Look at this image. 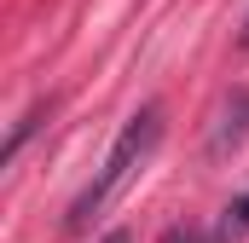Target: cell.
<instances>
[{"label": "cell", "instance_id": "cell-3", "mask_svg": "<svg viewBox=\"0 0 249 243\" xmlns=\"http://www.w3.org/2000/svg\"><path fill=\"white\" fill-rule=\"evenodd\" d=\"M244 238H249V191L226 203V214H220V226H214V243H244Z\"/></svg>", "mask_w": 249, "mask_h": 243}, {"label": "cell", "instance_id": "cell-4", "mask_svg": "<svg viewBox=\"0 0 249 243\" xmlns=\"http://www.w3.org/2000/svg\"><path fill=\"white\" fill-rule=\"evenodd\" d=\"M162 243H197V238H191L186 226H174V232H168V238H162Z\"/></svg>", "mask_w": 249, "mask_h": 243}, {"label": "cell", "instance_id": "cell-1", "mask_svg": "<svg viewBox=\"0 0 249 243\" xmlns=\"http://www.w3.org/2000/svg\"><path fill=\"white\" fill-rule=\"evenodd\" d=\"M157 139H162V110H157V104L133 110V116H127V127L116 133V145L105 151L99 174L75 191V203H70L64 226H70V232H87V226H93V214H99V208H105V203H110V197H116V191H122V185L139 174V162L157 151Z\"/></svg>", "mask_w": 249, "mask_h": 243}, {"label": "cell", "instance_id": "cell-6", "mask_svg": "<svg viewBox=\"0 0 249 243\" xmlns=\"http://www.w3.org/2000/svg\"><path fill=\"white\" fill-rule=\"evenodd\" d=\"M244 47H249V23H244Z\"/></svg>", "mask_w": 249, "mask_h": 243}, {"label": "cell", "instance_id": "cell-2", "mask_svg": "<svg viewBox=\"0 0 249 243\" xmlns=\"http://www.w3.org/2000/svg\"><path fill=\"white\" fill-rule=\"evenodd\" d=\"M244 139H249V87H232L214 110V127H209V162H226Z\"/></svg>", "mask_w": 249, "mask_h": 243}, {"label": "cell", "instance_id": "cell-5", "mask_svg": "<svg viewBox=\"0 0 249 243\" xmlns=\"http://www.w3.org/2000/svg\"><path fill=\"white\" fill-rule=\"evenodd\" d=\"M99 243H127V232H110V238H99Z\"/></svg>", "mask_w": 249, "mask_h": 243}]
</instances>
